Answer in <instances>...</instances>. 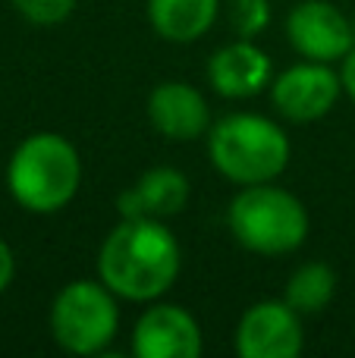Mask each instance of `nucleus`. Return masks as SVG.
Here are the masks:
<instances>
[{"label":"nucleus","mask_w":355,"mask_h":358,"mask_svg":"<svg viewBox=\"0 0 355 358\" xmlns=\"http://www.w3.org/2000/svg\"><path fill=\"white\" fill-rule=\"evenodd\" d=\"M10 3L31 25H60L75 13L79 0H10Z\"/></svg>","instance_id":"obj_16"},{"label":"nucleus","mask_w":355,"mask_h":358,"mask_svg":"<svg viewBox=\"0 0 355 358\" xmlns=\"http://www.w3.org/2000/svg\"><path fill=\"white\" fill-rule=\"evenodd\" d=\"M220 0H148V22L164 41L192 44L214 29Z\"/></svg>","instance_id":"obj_13"},{"label":"nucleus","mask_w":355,"mask_h":358,"mask_svg":"<svg viewBox=\"0 0 355 358\" xmlns=\"http://www.w3.org/2000/svg\"><path fill=\"white\" fill-rule=\"evenodd\" d=\"M230 22L236 38H249L255 41L261 31L270 25V0H233Z\"/></svg>","instance_id":"obj_15"},{"label":"nucleus","mask_w":355,"mask_h":358,"mask_svg":"<svg viewBox=\"0 0 355 358\" xmlns=\"http://www.w3.org/2000/svg\"><path fill=\"white\" fill-rule=\"evenodd\" d=\"M208 82L220 98L245 101L261 94L274 82V63L270 57L249 38L224 44L208 60Z\"/></svg>","instance_id":"obj_11"},{"label":"nucleus","mask_w":355,"mask_h":358,"mask_svg":"<svg viewBox=\"0 0 355 358\" xmlns=\"http://www.w3.org/2000/svg\"><path fill=\"white\" fill-rule=\"evenodd\" d=\"M287 38L302 60L337 63L355 48V29L331 0H299L287 16Z\"/></svg>","instance_id":"obj_8"},{"label":"nucleus","mask_w":355,"mask_h":358,"mask_svg":"<svg viewBox=\"0 0 355 358\" xmlns=\"http://www.w3.org/2000/svg\"><path fill=\"white\" fill-rule=\"evenodd\" d=\"M233 239L252 255H293L308 239V210L293 192L274 182L239 185L226 208Z\"/></svg>","instance_id":"obj_4"},{"label":"nucleus","mask_w":355,"mask_h":358,"mask_svg":"<svg viewBox=\"0 0 355 358\" xmlns=\"http://www.w3.org/2000/svg\"><path fill=\"white\" fill-rule=\"evenodd\" d=\"M180 271V242L154 217H119L98 248V280L126 302H157Z\"/></svg>","instance_id":"obj_1"},{"label":"nucleus","mask_w":355,"mask_h":358,"mask_svg":"<svg viewBox=\"0 0 355 358\" xmlns=\"http://www.w3.org/2000/svg\"><path fill=\"white\" fill-rule=\"evenodd\" d=\"M201 346L195 315L173 302H151L132 327V352L138 358H195Z\"/></svg>","instance_id":"obj_9"},{"label":"nucleus","mask_w":355,"mask_h":358,"mask_svg":"<svg viewBox=\"0 0 355 358\" xmlns=\"http://www.w3.org/2000/svg\"><path fill=\"white\" fill-rule=\"evenodd\" d=\"M302 346V315L287 299H261L249 305L236 324L239 358H296Z\"/></svg>","instance_id":"obj_7"},{"label":"nucleus","mask_w":355,"mask_h":358,"mask_svg":"<svg viewBox=\"0 0 355 358\" xmlns=\"http://www.w3.org/2000/svg\"><path fill=\"white\" fill-rule=\"evenodd\" d=\"M82 185L79 148L60 132H35L22 138L6 164V189L29 214H57Z\"/></svg>","instance_id":"obj_2"},{"label":"nucleus","mask_w":355,"mask_h":358,"mask_svg":"<svg viewBox=\"0 0 355 358\" xmlns=\"http://www.w3.org/2000/svg\"><path fill=\"white\" fill-rule=\"evenodd\" d=\"M148 120L167 142H195L211 129V107L201 88L180 79H167L151 88Z\"/></svg>","instance_id":"obj_10"},{"label":"nucleus","mask_w":355,"mask_h":358,"mask_svg":"<svg viewBox=\"0 0 355 358\" xmlns=\"http://www.w3.org/2000/svg\"><path fill=\"white\" fill-rule=\"evenodd\" d=\"M343 94V79L331 63L302 60L283 69L270 82V104L289 123H314L337 107Z\"/></svg>","instance_id":"obj_6"},{"label":"nucleus","mask_w":355,"mask_h":358,"mask_svg":"<svg viewBox=\"0 0 355 358\" xmlns=\"http://www.w3.org/2000/svg\"><path fill=\"white\" fill-rule=\"evenodd\" d=\"M333 296H337V273L324 261H308V264L296 267L287 280V289H283V299L302 317L324 311L333 302Z\"/></svg>","instance_id":"obj_14"},{"label":"nucleus","mask_w":355,"mask_h":358,"mask_svg":"<svg viewBox=\"0 0 355 358\" xmlns=\"http://www.w3.org/2000/svg\"><path fill=\"white\" fill-rule=\"evenodd\" d=\"M192 195L189 176L176 167H151L145 170L126 192H119L117 210L119 217H154L170 220L182 214Z\"/></svg>","instance_id":"obj_12"},{"label":"nucleus","mask_w":355,"mask_h":358,"mask_svg":"<svg viewBox=\"0 0 355 358\" xmlns=\"http://www.w3.org/2000/svg\"><path fill=\"white\" fill-rule=\"evenodd\" d=\"M340 79H343V92L349 94L352 104H355V48L343 57V69H340Z\"/></svg>","instance_id":"obj_18"},{"label":"nucleus","mask_w":355,"mask_h":358,"mask_svg":"<svg viewBox=\"0 0 355 358\" xmlns=\"http://www.w3.org/2000/svg\"><path fill=\"white\" fill-rule=\"evenodd\" d=\"M13 277H16V258H13V248L0 239V292L10 289Z\"/></svg>","instance_id":"obj_17"},{"label":"nucleus","mask_w":355,"mask_h":358,"mask_svg":"<svg viewBox=\"0 0 355 358\" xmlns=\"http://www.w3.org/2000/svg\"><path fill=\"white\" fill-rule=\"evenodd\" d=\"M117 292L101 280H73L50 302V336L69 355H104L117 340Z\"/></svg>","instance_id":"obj_5"},{"label":"nucleus","mask_w":355,"mask_h":358,"mask_svg":"<svg viewBox=\"0 0 355 358\" xmlns=\"http://www.w3.org/2000/svg\"><path fill=\"white\" fill-rule=\"evenodd\" d=\"M205 138L214 170L236 185L274 182L293 157L287 132L261 113H230L211 123Z\"/></svg>","instance_id":"obj_3"}]
</instances>
